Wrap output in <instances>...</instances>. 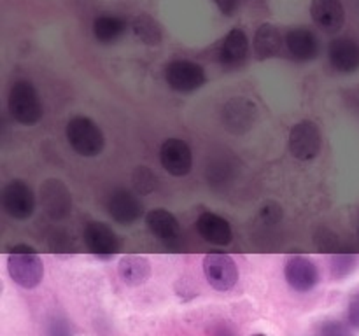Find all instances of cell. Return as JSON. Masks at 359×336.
Here are the masks:
<instances>
[{"label":"cell","mask_w":359,"mask_h":336,"mask_svg":"<svg viewBox=\"0 0 359 336\" xmlns=\"http://www.w3.org/2000/svg\"><path fill=\"white\" fill-rule=\"evenodd\" d=\"M7 272L18 286L25 287V289H34L42 282L44 265L34 247L20 244L9 248Z\"/></svg>","instance_id":"1"},{"label":"cell","mask_w":359,"mask_h":336,"mask_svg":"<svg viewBox=\"0 0 359 336\" xmlns=\"http://www.w3.org/2000/svg\"><path fill=\"white\" fill-rule=\"evenodd\" d=\"M9 112L16 122L23 126H34L44 115L41 97L30 80H16L9 91Z\"/></svg>","instance_id":"2"},{"label":"cell","mask_w":359,"mask_h":336,"mask_svg":"<svg viewBox=\"0 0 359 336\" xmlns=\"http://www.w3.org/2000/svg\"><path fill=\"white\" fill-rule=\"evenodd\" d=\"M67 140L70 147L76 150L79 156L95 158L102 154L105 147V136L102 133L100 126L93 119L86 115H74L67 122Z\"/></svg>","instance_id":"3"},{"label":"cell","mask_w":359,"mask_h":336,"mask_svg":"<svg viewBox=\"0 0 359 336\" xmlns=\"http://www.w3.org/2000/svg\"><path fill=\"white\" fill-rule=\"evenodd\" d=\"M165 80L177 93H193L207 83L205 70L191 59H174L165 66Z\"/></svg>","instance_id":"4"},{"label":"cell","mask_w":359,"mask_h":336,"mask_svg":"<svg viewBox=\"0 0 359 336\" xmlns=\"http://www.w3.org/2000/svg\"><path fill=\"white\" fill-rule=\"evenodd\" d=\"M287 146H290V153L293 158L300 161H311L318 158L323 147V135L319 126L314 121H304L297 122L291 128L290 139H287Z\"/></svg>","instance_id":"5"},{"label":"cell","mask_w":359,"mask_h":336,"mask_svg":"<svg viewBox=\"0 0 359 336\" xmlns=\"http://www.w3.org/2000/svg\"><path fill=\"white\" fill-rule=\"evenodd\" d=\"M203 275L210 287L216 290H230L233 289L238 280L237 262L233 261L230 254L224 252H210L203 258Z\"/></svg>","instance_id":"6"},{"label":"cell","mask_w":359,"mask_h":336,"mask_svg":"<svg viewBox=\"0 0 359 336\" xmlns=\"http://www.w3.org/2000/svg\"><path fill=\"white\" fill-rule=\"evenodd\" d=\"M2 206L13 219L27 220L35 212V195L27 182L14 178L2 189Z\"/></svg>","instance_id":"7"},{"label":"cell","mask_w":359,"mask_h":336,"mask_svg":"<svg viewBox=\"0 0 359 336\" xmlns=\"http://www.w3.org/2000/svg\"><path fill=\"white\" fill-rule=\"evenodd\" d=\"M224 128L235 135L249 132L258 119V107L245 97H233L223 105L221 111Z\"/></svg>","instance_id":"8"},{"label":"cell","mask_w":359,"mask_h":336,"mask_svg":"<svg viewBox=\"0 0 359 336\" xmlns=\"http://www.w3.org/2000/svg\"><path fill=\"white\" fill-rule=\"evenodd\" d=\"M83 238L88 251L95 258L104 259V261L114 258V254L121 247V241H119V237L116 234V231L112 227H109L107 224L97 223V220L86 224Z\"/></svg>","instance_id":"9"},{"label":"cell","mask_w":359,"mask_h":336,"mask_svg":"<svg viewBox=\"0 0 359 336\" xmlns=\"http://www.w3.org/2000/svg\"><path fill=\"white\" fill-rule=\"evenodd\" d=\"M160 163L172 177H186L193 168V150L182 139H167L160 147Z\"/></svg>","instance_id":"10"},{"label":"cell","mask_w":359,"mask_h":336,"mask_svg":"<svg viewBox=\"0 0 359 336\" xmlns=\"http://www.w3.org/2000/svg\"><path fill=\"white\" fill-rule=\"evenodd\" d=\"M41 203L51 220H63L72 212V196L58 178H49L41 188Z\"/></svg>","instance_id":"11"},{"label":"cell","mask_w":359,"mask_h":336,"mask_svg":"<svg viewBox=\"0 0 359 336\" xmlns=\"http://www.w3.org/2000/svg\"><path fill=\"white\" fill-rule=\"evenodd\" d=\"M284 276L291 289L297 293H309L319 284V268L307 255H291L284 266Z\"/></svg>","instance_id":"12"},{"label":"cell","mask_w":359,"mask_h":336,"mask_svg":"<svg viewBox=\"0 0 359 336\" xmlns=\"http://www.w3.org/2000/svg\"><path fill=\"white\" fill-rule=\"evenodd\" d=\"M107 212L112 217V220L128 226V224L137 223L142 217L144 206L142 202L130 189L119 188L112 191L111 196H109Z\"/></svg>","instance_id":"13"},{"label":"cell","mask_w":359,"mask_h":336,"mask_svg":"<svg viewBox=\"0 0 359 336\" xmlns=\"http://www.w3.org/2000/svg\"><path fill=\"white\" fill-rule=\"evenodd\" d=\"M146 224L149 227L151 233L163 241L168 247H175L182 238L181 224H179L177 217L167 209H154L146 214Z\"/></svg>","instance_id":"14"},{"label":"cell","mask_w":359,"mask_h":336,"mask_svg":"<svg viewBox=\"0 0 359 336\" xmlns=\"http://www.w3.org/2000/svg\"><path fill=\"white\" fill-rule=\"evenodd\" d=\"M249 38L242 28H231L221 41L217 59L224 69H237L248 59Z\"/></svg>","instance_id":"15"},{"label":"cell","mask_w":359,"mask_h":336,"mask_svg":"<svg viewBox=\"0 0 359 336\" xmlns=\"http://www.w3.org/2000/svg\"><path fill=\"white\" fill-rule=\"evenodd\" d=\"M311 16L312 21L328 34L342 30L346 23V9L340 0H312Z\"/></svg>","instance_id":"16"},{"label":"cell","mask_w":359,"mask_h":336,"mask_svg":"<svg viewBox=\"0 0 359 336\" xmlns=\"http://www.w3.org/2000/svg\"><path fill=\"white\" fill-rule=\"evenodd\" d=\"M330 63L337 72L353 74L359 70V42L349 37L332 41L328 49Z\"/></svg>","instance_id":"17"},{"label":"cell","mask_w":359,"mask_h":336,"mask_svg":"<svg viewBox=\"0 0 359 336\" xmlns=\"http://www.w3.org/2000/svg\"><path fill=\"white\" fill-rule=\"evenodd\" d=\"M196 230L200 237L212 245H230L233 240V231H231L230 223L224 217L217 216L214 212H202L196 219Z\"/></svg>","instance_id":"18"},{"label":"cell","mask_w":359,"mask_h":336,"mask_svg":"<svg viewBox=\"0 0 359 336\" xmlns=\"http://www.w3.org/2000/svg\"><path fill=\"white\" fill-rule=\"evenodd\" d=\"M286 48L297 62H312L319 56V38L309 28H293L286 35Z\"/></svg>","instance_id":"19"},{"label":"cell","mask_w":359,"mask_h":336,"mask_svg":"<svg viewBox=\"0 0 359 336\" xmlns=\"http://www.w3.org/2000/svg\"><path fill=\"white\" fill-rule=\"evenodd\" d=\"M283 34L279 28L272 23H262L256 28L255 41H252V49L258 59H269L276 58L280 51H283L284 44Z\"/></svg>","instance_id":"20"},{"label":"cell","mask_w":359,"mask_h":336,"mask_svg":"<svg viewBox=\"0 0 359 336\" xmlns=\"http://www.w3.org/2000/svg\"><path fill=\"white\" fill-rule=\"evenodd\" d=\"M118 273L126 286L137 287L149 280L153 268H151V262L146 255L126 254L119 259Z\"/></svg>","instance_id":"21"},{"label":"cell","mask_w":359,"mask_h":336,"mask_svg":"<svg viewBox=\"0 0 359 336\" xmlns=\"http://www.w3.org/2000/svg\"><path fill=\"white\" fill-rule=\"evenodd\" d=\"M126 31V21L114 14H100L93 21V35L102 44H112L119 41Z\"/></svg>","instance_id":"22"},{"label":"cell","mask_w":359,"mask_h":336,"mask_svg":"<svg viewBox=\"0 0 359 336\" xmlns=\"http://www.w3.org/2000/svg\"><path fill=\"white\" fill-rule=\"evenodd\" d=\"M132 31L146 46H160L163 41L160 23L149 14H137L132 21Z\"/></svg>","instance_id":"23"},{"label":"cell","mask_w":359,"mask_h":336,"mask_svg":"<svg viewBox=\"0 0 359 336\" xmlns=\"http://www.w3.org/2000/svg\"><path fill=\"white\" fill-rule=\"evenodd\" d=\"M358 266V255L351 252H340L332 258V273L337 279H346Z\"/></svg>","instance_id":"24"},{"label":"cell","mask_w":359,"mask_h":336,"mask_svg":"<svg viewBox=\"0 0 359 336\" xmlns=\"http://www.w3.org/2000/svg\"><path fill=\"white\" fill-rule=\"evenodd\" d=\"M133 186L140 195H149L156 188V177L147 167H139L133 174Z\"/></svg>","instance_id":"25"},{"label":"cell","mask_w":359,"mask_h":336,"mask_svg":"<svg viewBox=\"0 0 359 336\" xmlns=\"http://www.w3.org/2000/svg\"><path fill=\"white\" fill-rule=\"evenodd\" d=\"M318 336H354L353 331L347 328L344 322L339 321H330L326 324L321 326Z\"/></svg>","instance_id":"26"},{"label":"cell","mask_w":359,"mask_h":336,"mask_svg":"<svg viewBox=\"0 0 359 336\" xmlns=\"http://www.w3.org/2000/svg\"><path fill=\"white\" fill-rule=\"evenodd\" d=\"M46 335L48 336H74L70 331L69 324L63 318H51L46 329Z\"/></svg>","instance_id":"27"},{"label":"cell","mask_w":359,"mask_h":336,"mask_svg":"<svg viewBox=\"0 0 359 336\" xmlns=\"http://www.w3.org/2000/svg\"><path fill=\"white\" fill-rule=\"evenodd\" d=\"M262 217L265 223L276 224L279 223L280 217H283V209H280L277 203H266V205L262 209Z\"/></svg>","instance_id":"28"},{"label":"cell","mask_w":359,"mask_h":336,"mask_svg":"<svg viewBox=\"0 0 359 336\" xmlns=\"http://www.w3.org/2000/svg\"><path fill=\"white\" fill-rule=\"evenodd\" d=\"M347 318H349V324L359 331V293L353 294V298L349 300V307H347Z\"/></svg>","instance_id":"29"},{"label":"cell","mask_w":359,"mask_h":336,"mask_svg":"<svg viewBox=\"0 0 359 336\" xmlns=\"http://www.w3.org/2000/svg\"><path fill=\"white\" fill-rule=\"evenodd\" d=\"M217 6V9L224 14V16H231L235 9L238 7V0H212Z\"/></svg>","instance_id":"30"},{"label":"cell","mask_w":359,"mask_h":336,"mask_svg":"<svg viewBox=\"0 0 359 336\" xmlns=\"http://www.w3.org/2000/svg\"><path fill=\"white\" fill-rule=\"evenodd\" d=\"M217 336H235V335L231 331H228V329H223L221 332H217Z\"/></svg>","instance_id":"31"},{"label":"cell","mask_w":359,"mask_h":336,"mask_svg":"<svg viewBox=\"0 0 359 336\" xmlns=\"http://www.w3.org/2000/svg\"><path fill=\"white\" fill-rule=\"evenodd\" d=\"M251 336H266V335H263V332H255V335H251Z\"/></svg>","instance_id":"32"}]
</instances>
